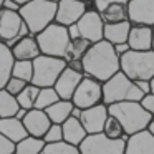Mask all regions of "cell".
I'll list each match as a JSON object with an SVG mask.
<instances>
[{
	"instance_id": "6da1fadb",
	"label": "cell",
	"mask_w": 154,
	"mask_h": 154,
	"mask_svg": "<svg viewBox=\"0 0 154 154\" xmlns=\"http://www.w3.org/2000/svg\"><path fill=\"white\" fill-rule=\"evenodd\" d=\"M81 61H83V73L101 83H104L108 78L119 71V57L114 51V47L104 38L96 43H91Z\"/></svg>"
},
{
	"instance_id": "7a4b0ae2",
	"label": "cell",
	"mask_w": 154,
	"mask_h": 154,
	"mask_svg": "<svg viewBox=\"0 0 154 154\" xmlns=\"http://www.w3.org/2000/svg\"><path fill=\"white\" fill-rule=\"evenodd\" d=\"M108 111L109 114L119 119L126 136L147 129V124L152 118V114L143 108L141 101H121V103L108 104Z\"/></svg>"
},
{
	"instance_id": "3957f363",
	"label": "cell",
	"mask_w": 154,
	"mask_h": 154,
	"mask_svg": "<svg viewBox=\"0 0 154 154\" xmlns=\"http://www.w3.org/2000/svg\"><path fill=\"white\" fill-rule=\"evenodd\" d=\"M20 17L27 23L32 35H37L45 27L55 22L57 14V2L50 0H30L27 4L20 5Z\"/></svg>"
},
{
	"instance_id": "277c9868",
	"label": "cell",
	"mask_w": 154,
	"mask_h": 154,
	"mask_svg": "<svg viewBox=\"0 0 154 154\" xmlns=\"http://www.w3.org/2000/svg\"><path fill=\"white\" fill-rule=\"evenodd\" d=\"M143 96V91L136 86V83L131 78H128L121 70L103 83L104 104L121 103V101H141Z\"/></svg>"
},
{
	"instance_id": "5b68a950",
	"label": "cell",
	"mask_w": 154,
	"mask_h": 154,
	"mask_svg": "<svg viewBox=\"0 0 154 154\" xmlns=\"http://www.w3.org/2000/svg\"><path fill=\"white\" fill-rule=\"evenodd\" d=\"M119 70L133 81L151 80L154 76V50L126 51L119 57Z\"/></svg>"
},
{
	"instance_id": "8992f818",
	"label": "cell",
	"mask_w": 154,
	"mask_h": 154,
	"mask_svg": "<svg viewBox=\"0 0 154 154\" xmlns=\"http://www.w3.org/2000/svg\"><path fill=\"white\" fill-rule=\"evenodd\" d=\"M38 48L42 55H50V57H60L65 58L68 43H70V35L68 28L65 25H60L57 22L45 27L42 32L35 35Z\"/></svg>"
},
{
	"instance_id": "52a82bcc",
	"label": "cell",
	"mask_w": 154,
	"mask_h": 154,
	"mask_svg": "<svg viewBox=\"0 0 154 154\" xmlns=\"http://www.w3.org/2000/svg\"><path fill=\"white\" fill-rule=\"evenodd\" d=\"M33 76L32 83L37 85L38 88L43 86H53L60 73L66 68L65 58L60 57H50V55H38L33 58Z\"/></svg>"
},
{
	"instance_id": "ba28073f",
	"label": "cell",
	"mask_w": 154,
	"mask_h": 154,
	"mask_svg": "<svg viewBox=\"0 0 154 154\" xmlns=\"http://www.w3.org/2000/svg\"><path fill=\"white\" fill-rule=\"evenodd\" d=\"M30 35L27 23L20 17V12L0 8V40L12 47L20 38Z\"/></svg>"
},
{
	"instance_id": "9c48e42d",
	"label": "cell",
	"mask_w": 154,
	"mask_h": 154,
	"mask_svg": "<svg viewBox=\"0 0 154 154\" xmlns=\"http://www.w3.org/2000/svg\"><path fill=\"white\" fill-rule=\"evenodd\" d=\"M71 101L80 109H85V108L103 103V83L85 75L81 78V81L78 83L76 90H75L73 96H71Z\"/></svg>"
},
{
	"instance_id": "30bf717a",
	"label": "cell",
	"mask_w": 154,
	"mask_h": 154,
	"mask_svg": "<svg viewBox=\"0 0 154 154\" xmlns=\"http://www.w3.org/2000/svg\"><path fill=\"white\" fill-rule=\"evenodd\" d=\"M126 139H111L103 133L88 134L80 144V154H124Z\"/></svg>"
},
{
	"instance_id": "8fae6325",
	"label": "cell",
	"mask_w": 154,
	"mask_h": 154,
	"mask_svg": "<svg viewBox=\"0 0 154 154\" xmlns=\"http://www.w3.org/2000/svg\"><path fill=\"white\" fill-rule=\"evenodd\" d=\"M76 27L80 30V37L86 38L91 43H96V42L103 40L104 22L101 18V14L96 8L90 7V4H88V10L76 22Z\"/></svg>"
},
{
	"instance_id": "7c38bea8",
	"label": "cell",
	"mask_w": 154,
	"mask_h": 154,
	"mask_svg": "<svg viewBox=\"0 0 154 154\" xmlns=\"http://www.w3.org/2000/svg\"><path fill=\"white\" fill-rule=\"evenodd\" d=\"M88 10V4L83 0H58L55 22L60 25H73L81 18V15Z\"/></svg>"
},
{
	"instance_id": "4fadbf2b",
	"label": "cell",
	"mask_w": 154,
	"mask_h": 154,
	"mask_svg": "<svg viewBox=\"0 0 154 154\" xmlns=\"http://www.w3.org/2000/svg\"><path fill=\"white\" fill-rule=\"evenodd\" d=\"M108 116H109L108 104L100 103V104L81 109L80 121L88 134H98V133H103V126L106 123Z\"/></svg>"
},
{
	"instance_id": "5bb4252c",
	"label": "cell",
	"mask_w": 154,
	"mask_h": 154,
	"mask_svg": "<svg viewBox=\"0 0 154 154\" xmlns=\"http://www.w3.org/2000/svg\"><path fill=\"white\" fill-rule=\"evenodd\" d=\"M128 20L134 25L154 27V0H128Z\"/></svg>"
},
{
	"instance_id": "9a60e30c",
	"label": "cell",
	"mask_w": 154,
	"mask_h": 154,
	"mask_svg": "<svg viewBox=\"0 0 154 154\" xmlns=\"http://www.w3.org/2000/svg\"><path fill=\"white\" fill-rule=\"evenodd\" d=\"M25 129L30 136L35 137H43V134L47 133V129L50 128L51 121L48 118V114L45 113V109H38V108H32L27 111L25 118L22 119Z\"/></svg>"
},
{
	"instance_id": "2e32d148",
	"label": "cell",
	"mask_w": 154,
	"mask_h": 154,
	"mask_svg": "<svg viewBox=\"0 0 154 154\" xmlns=\"http://www.w3.org/2000/svg\"><path fill=\"white\" fill-rule=\"evenodd\" d=\"M83 76H85L83 73L75 71V70H71L70 66H66L60 73V76L57 78L53 88H55V91L58 93V96H60L61 100H71V96H73L78 83L81 81Z\"/></svg>"
},
{
	"instance_id": "e0dca14e",
	"label": "cell",
	"mask_w": 154,
	"mask_h": 154,
	"mask_svg": "<svg viewBox=\"0 0 154 154\" xmlns=\"http://www.w3.org/2000/svg\"><path fill=\"white\" fill-rule=\"evenodd\" d=\"M124 154H154V136L147 129L128 136Z\"/></svg>"
},
{
	"instance_id": "ac0fdd59",
	"label": "cell",
	"mask_w": 154,
	"mask_h": 154,
	"mask_svg": "<svg viewBox=\"0 0 154 154\" xmlns=\"http://www.w3.org/2000/svg\"><path fill=\"white\" fill-rule=\"evenodd\" d=\"M128 45H129L131 50L137 51L152 50V27L133 23L129 35H128Z\"/></svg>"
},
{
	"instance_id": "d6986e66",
	"label": "cell",
	"mask_w": 154,
	"mask_h": 154,
	"mask_svg": "<svg viewBox=\"0 0 154 154\" xmlns=\"http://www.w3.org/2000/svg\"><path fill=\"white\" fill-rule=\"evenodd\" d=\"M12 55L15 60H33L40 55V48H38L37 38L35 35H27V37L20 38L10 47Z\"/></svg>"
},
{
	"instance_id": "ffe728a7",
	"label": "cell",
	"mask_w": 154,
	"mask_h": 154,
	"mask_svg": "<svg viewBox=\"0 0 154 154\" xmlns=\"http://www.w3.org/2000/svg\"><path fill=\"white\" fill-rule=\"evenodd\" d=\"M61 129H63V141L75 144V146H80L83 143V139L88 136L80 118H75V116H70L66 121H63L61 123Z\"/></svg>"
},
{
	"instance_id": "44dd1931",
	"label": "cell",
	"mask_w": 154,
	"mask_h": 154,
	"mask_svg": "<svg viewBox=\"0 0 154 154\" xmlns=\"http://www.w3.org/2000/svg\"><path fill=\"white\" fill-rule=\"evenodd\" d=\"M0 133L4 134L5 137L17 144L18 141H22L23 137L28 136L27 129H25L23 123L20 119H17L15 116L10 118H0Z\"/></svg>"
},
{
	"instance_id": "7402d4cb",
	"label": "cell",
	"mask_w": 154,
	"mask_h": 154,
	"mask_svg": "<svg viewBox=\"0 0 154 154\" xmlns=\"http://www.w3.org/2000/svg\"><path fill=\"white\" fill-rule=\"evenodd\" d=\"M131 25L133 23L129 20L116 22V23H104L103 38L106 42H109L111 45L124 43V42H128V35H129Z\"/></svg>"
},
{
	"instance_id": "603a6c76",
	"label": "cell",
	"mask_w": 154,
	"mask_h": 154,
	"mask_svg": "<svg viewBox=\"0 0 154 154\" xmlns=\"http://www.w3.org/2000/svg\"><path fill=\"white\" fill-rule=\"evenodd\" d=\"M75 104L71 100H58L55 101L51 106H48L47 109H45V113L48 114V118H50L51 123L55 124H61L63 121H66L68 118L71 116V111H73Z\"/></svg>"
},
{
	"instance_id": "cb8c5ba5",
	"label": "cell",
	"mask_w": 154,
	"mask_h": 154,
	"mask_svg": "<svg viewBox=\"0 0 154 154\" xmlns=\"http://www.w3.org/2000/svg\"><path fill=\"white\" fill-rule=\"evenodd\" d=\"M14 55L8 45L0 40V90L5 88V83L12 76V66H14Z\"/></svg>"
},
{
	"instance_id": "d4e9b609",
	"label": "cell",
	"mask_w": 154,
	"mask_h": 154,
	"mask_svg": "<svg viewBox=\"0 0 154 154\" xmlns=\"http://www.w3.org/2000/svg\"><path fill=\"white\" fill-rule=\"evenodd\" d=\"M104 23H116L128 20V2H114L100 12Z\"/></svg>"
},
{
	"instance_id": "484cf974",
	"label": "cell",
	"mask_w": 154,
	"mask_h": 154,
	"mask_svg": "<svg viewBox=\"0 0 154 154\" xmlns=\"http://www.w3.org/2000/svg\"><path fill=\"white\" fill-rule=\"evenodd\" d=\"M45 147V141L42 137H35L28 134L22 141L15 144V154H42Z\"/></svg>"
},
{
	"instance_id": "4316f807",
	"label": "cell",
	"mask_w": 154,
	"mask_h": 154,
	"mask_svg": "<svg viewBox=\"0 0 154 154\" xmlns=\"http://www.w3.org/2000/svg\"><path fill=\"white\" fill-rule=\"evenodd\" d=\"M90 47H91V42H88L86 38H83V37H78V38H75V40H70L68 48H66V53H65V61L81 60Z\"/></svg>"
},
{
	"instance_id": "83f0119b",
	"label": "cell",
	"mask_w": 154,
	"mask_h": 154,
	"mask_svg": "<svg viewBox=\"0 0 154 154\" xmlns=\"http://www.w3.org/2000/svg\"><path fill=\"white\" fill-rule=\"evenodd\" d=\"M18 108H20V104L17 101V96H14L5 88H2L0 90V118L15 116Z\"/></svg>"
},
{
	"instance_id": "f1b7e54d",
	"label": "cell",
	"mask_w": 154,
	"mask_h": 154,
	"mask_svg": "<svg viewBox=\"0 0 154 154\" xmlns=\"http://www.w3.org/2000/svg\"><path fill=\"white\" fill-rule=\"evenodd\" d=\"M103 134L106 137H111V139H126V133H124L123 124L119 123L118 118H114L113 114H109L103 126Z\"/></svg>"
},
{
	"instance_id": "f546056e",
	"label": "cell",
	"mask_w": 154,
	"mask_h": 154,
	"mask_svg": "<svg viewBox=\"0 0 154 154\" xmlns=\"http://www.w3.org/2000/svg\"><path fill=\"white\" fill-rule=\"evenodd\" d=\"M12 76L20 78V80L32 83L33 76V61L32 60H15L12 66Z\"/></svg>"
},
{
	"instance_id": "4dcf8cb0",
	"label": "cell",
	"mask_w": 154,
	"mask_h": 154,
	"mask_svg": "<svg viewBox=\"0 0 154 154\" xmlns=\"http://www.w3.org/2000/svg\"><path fill=\"white\" fill-rule=\"evenodd\" d=\"M58 100H60V96H58V93L55 91L53 86H43V88H40V91H38L33 108L47 109L48 106H51V104H53L55 101H58Z\"/></svg>"
},
{
	"instance_id": "1f68e13d",
	"label": "cell",
	"mask_w": 154,
	"mask_h": 154,
	"mask_svg": "<svg viewBox=\"0 0 154 154\" xmlns=\"http://www.w3.org/2000/svg\"><path fill=\"white\" fill-rule=\"evenodd\" d=\"M40 91V88L33 83H28L20 93L17 94V101L20 104V108H25V109H32L35 106V100H37V94Z\"/></svg>"
},
{
	"instance_id": "d6a6232c",
	"label": "cell",
	"mask_w": 154,
	"mask_h": 154,
	"mask_svg": "<svg viewBox=\"0 0 154 154\" xmlns=\"http://www.w3.org/2000/svg\"><path fill=\"white\" fill-rule=\"evenodd\" d=\"M42 152H47V154H80V147L61 139V141H58V143L45 144Z\"/></svg>"
},
{
	"instance_id": "836d02e7",
	"label": "cell",
	"mask_w": 154,
	"mask_h": 154,
	"mask_svg": "<svg viewBox=\"0 0 154 154\" xmlns=\"http://www.w3.org/2000/svg\"><path fill=\"white\" fill-rule=\"evenodd\" d=\"M42 139L45 141V144L48 143H58V141L63 139V129H61V124H55L51 123L50 128L47 129V133L43 134Z\"/></svg>"
},
{
	"instance_id": "e575fe53",
	"label": "cell",
	"mask_w": 154,
	"mask_h": 154,
	"mask_svg": "<svg viewBox=\"0 0 154 154\" xmlns=\"http://www.w3.org/2000/svg\"><path fill=\"white\" fill-rule=\"evenodd\" d=\"M27 81L20 80V78H15V76H10L8 78V81L5 83V90L8 91V93H12L14 96H17L18 93H20L22 90H23L25 86H27Z\"/></svg>"
},
{
	"instance_id": "d590c367",
	"label": "cell",
	"mask_w": 154,
	"mask_h": 154,
	"mask_svg": "<svg viewBox=\"0 0 154 154\" xmlns=\"http://www.w3.org/2000/svg\"><path fill=\"white\" fill-rule=\"evenodd\" d=\"M0 154H15V143L0 133Z\"/></svg>"
},
{
	"instance_id": "8d00e7d4",
	"label": "cell",
	"mask_w": 154,
	"mask_h": 154,
	"mask_svg": "<svg viewBox=\"0 0 154 154\" xmlns=\"http://www.w3.org/2000/svg\"><path fill=\"white\" fill-rule=\"evenodd\" d=\"M141 104H143V108L147 111V113H151L154 116V93L144 94V96L141 98Z\"/></svg>"
},
{
	"instance_id": "74e56055",
	"label": "cell",
	"mask_w": 154,
	"mask_h": 154,
	"mask_svg": "<svg viewBox=\"0 0 154 154\" xmlns=\"http://www.w3.org/2000/svg\"><path fill=\"white\" fill-rule=\"evenodd\" d=\"M114 2H128V0H91L90 4L93 8H96L98 12H101V10H104L108 5L114 4Z\"/></svg>"
},
{
	"instance_id": "f35d334b",
	"label": "cell",
	"mask_w": 154,
	"mask_h": 154,
	"mask_svg": "<svg viewBox=\"0 0 154 154\" xmlns=\"http://www.w3.org/2000/svg\"><path fill=\"white\" fill-rule=\"evenodd\" d=\"M134 83H136V86L143 91V94L151 93V81L149 80H137V81H134Z\"/></svg>"
},
{
	"instance_id": "ab89813d",
	"label": "cell",
	"mask_w": 154,
	"mask_h": 154,
	"mask_svg": "<svg viewBox=\"0 0 154 154\" xmlns=\"http://www.w3.org/2000/svg\"><path fill=\"white\" fill-rule=\"evenodd\" d=\"M66 66H70L71 70H75V71L83 73V61H81V60H70V61H66Z\"/></svg>"
},
{
	"instance_id": "60d3db41",
	"label": "cell",
	"mask_w": 154,
	"mask_h": 154,
	"mask_svg": "<svg viewBox=\"0 0 154 154\" xmlns=\"http://www.w3.org/2000/svg\"><path fill=\"white\" fill-rule=\"evenodd\" d=\"M113 47H114V51L118 53V57H121V55H124L126 51L131 50L129 45H128V42H124V43H116V45H113Z\"/></svg>"
},
{
	"instance_id": "b9f144b4",
	"label": "cell",
	"mask_w": 154,
	"mask_h": 154,
	"mask_svg": "<svg viewBox=\"0 0 154 154\" xmlns=\"http://www.w3.org/2000/svg\"><path fill=\"white\" fill-rule=\"evenodd\" d=\"M2 8H7V10H14V12H18L20 10V5L15 2V0H4V5Z\"/></svg>"
},
{
	"instance_id": "7bdbcfd3",
	"label": "cell",
	"mask_w": 154,
	"mask_h": 154,
	"mask_svg": "<svg viewBox=\"0 0 154 154\" xmlns=\"http://www.w3.org/2000/svg\"><path fill=\"white\" fill-rule=\"evenodd\" d=\"M66 28H68V35H70V40H75V38H78V37H80V30H78L76 23L68 25Z\"/></svg>"
},
{
	"instance_id": "ee69618b",
	"label": "cell",
	"mask_w": 154,
	"mask_h": 154,
	"mask_svg": "<svg viewBox=\"0 0 154 154\" xmlns=\"http://www.w3.org/2000/svg\"><path fill=\"white\" fill-rule=\"evenodd\" d=\"M27 111H28V109H25V108H18V111L15 113V118L22 121V119L25 118V114H27Z\"/></svg>"
},
{
	"instance_id": "f6af8a7d",
	"label": "cell",
	"mask_w": 154,
	"mask_h": 154,
	"mask_svg": "<svg viewBox=\"0 0 154 154\" xmlns=\"http://www.w3.org/2000/svg\"><path fill=\"white\" fill-rule=\"evenodd\" d=\"M147 131H149L151 134L154 136V116L151 118V121H149V124H147Z\"/></svg>"
},
{
	"instance_id": "bcb514c9",
	"label": "cell",
	"mask_w": 154,
	"mask_h": 154,
	"mask_svg": "<svg viewBox=\"0 0 154 154\" xmlns=\"http://www.w3.org/2000/svg\"><path fill=\"white\" fill-rule=\"evenodd\" d=\"M80 114H81V109H80V108H76V106H75V108H73V111H71V116L80 118Z\"/></svg>"
},
{
	"instance_id": "7dc6e473",
	"label": "cell",
	"mask_w": 154,
	"mask_h": 154,
	"mask_svg": "<svg viewBox=\"0 0 154 154\" xmlns=\"http://www.w3.org/2000/svg\"><path fill=\"white\" fill-rule=\"evenodd\" d=\"M149 81H151V93H154V76L151 78Z\"/></svg>"
},
{
	"instance_id": "c3c4849f",
	"label": "cell",
	"mask_w": 154,
	"mask_h": 154,
	"mask_svg": "<svg viewBox=\"0 0 154 154\" xmlns=\"http://www.w3.org/2000/svg\"><path fill=\"white\" fill-rule=\"evenodd\" d=\"M18 5H23V4H27V2H30V0H15Z\"/></svg>"
},
{
	"instance_id": "681fc988",
	"label": "cell",
	"mask_w": 154,
	"mask_h": 154,
	"mask_svg": "<svg viewBox=\"0 0 154 154\" xmlns=\"http://www.w3.org/2000/svg\"><path fill=\"white\" fill-rule=\"evenodd\" d=\"M152 50H154V27H152Z\"/></svg>"
},
{
	"instance_id": "f907efd6",
	"label": "cell",
	"mask_w": 154,
	"mask_h": 154,
	"mask_svg": "<svg viewBox=\"0 0 154 154\" xmlns=\"http://www.w3.org/2000/svg\"><path fill=\"white\" fill-rule=\"evenodd\" d=\"M2 5H4V0H0V8H2Z\"/></svg>"
},
{
	"instance_id": "816d5d0a",
	"label": "cell",
	"mask_w": 154,
	"mask_h": 154,
	"mask_svg": "<svg viewBox=\"0 0 154 154\" xmlns=\"http://www.w3.org/2000/svg\"><path fill=\"white\" fill-rule=\"evenodd\" d=\"M83 2H86V4H90V2H91V0H83Z\"/></svg>"
},
{
	"instance_id": "f5cc1de1",
	"label": "cell",
	"mask_w": 154,
	"mask_h": 154,
	"mask_svg": "<svg viewBox=\"0 0 154 154\" xmlns=\"http://www.w3.org/2000/svg\"><path fill=\"white\" fill-rule=\"evenodd\" d=\"M50 2H58V0H50Z\"/></svg>"
},
{
	"instance_id": "db71d44e",
	"label": "cell",
	"mask_w": 154,
	"mask_h": 154,
	"mask_svg": "<svg viewBox=\"0 0 154 154\" xmlns=\"http://www.w3.org/2000/svg\"><path fill=\"white\" fill-rule=\"evenodd\" d=\"M42 154H47V152H42Z\"/></svg>"
}]
</instances>
